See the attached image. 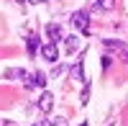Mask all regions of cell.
<instances>
[{
  "label": "cell",
  "mask_w": 128,
  "mask_h": 126,
  "mask_svg": "<svg viewBox=\"0 0 128 126\" xmlns=\"http://www.w3.org/2000/svg\"><path fill=\"white\" fill-rule=\"evenodd\" d=\"M38 51H41V57H44L46 62H51V65H54V62H59V46L54 44V41H44Z\"/></svg>",
  "instance_id": "cell-1"
},
{
  "label": "cell",
  "mask_w": 128,
  "mask_h": 126,
  "mask_svg": "<svg viewBox=\"0 0 128 126\" xmlns=\"http://www.w3.org/2000/svg\"><path fill=\"white\" fill-rule=\"evenodd\" d=\"M72 26H77L84 36H90V16L84 13V10H77V13L72 16Z\"/></svg>",
  "instance_id": "cell-2"
},
{
  "label": "cell",
  "mask_w": 128,
  "mask_h": 126,
  "mask_svg": "<svg viewBox=\"0 0 128 126\" xmlns=\"http://www.w3.org/2000/svg\"><path fill=\"white\" fill-rule=\"evenodd\" d=\"M64 36H62V26L56 23H46V41H54V44H59Z\"/></svg>",
  "instance_id": "cell-3"
},
{
  "label": "cell",
  "mask_w": 128,
  "mask_h": 126,
  "mask_svg": "<svg viewBox=\"0 0 128 126\" xmlns=\"http://www.w3.org/2000/svg\"><path fill=\"white\" fill-rule=\"evenodd\" d=\"M36 106H38L41 111H44V113H49L51 108H54V95H51L49 90H44V93H41V98H38V103H36Z\"/></svg>",
  "instance_id": "cell-4"
},
{
  "label": "cell",
  "mask_w": 128,
  "mask_h": 126,
  "mask_svg": "<svg viewBox=\"0 0 128 126\" xmlns=\"http://www.w3.org/2000/svg\"><path fill=\"white\" fill-rule=\"evenodd\" d=\"M26 46H28V54H31V57H36V51L41 49V39H38V34H28Z\"/></svg>",
  "instance_id": "cell-5"
},
{
  "label": "cell",
  "mask_w": 128,
  "mask_h": 126,
  "mask_svg": "<svg viewBox=\"0 0 128 126\" xmlns=\"http://www.w3.org/2000/svg\"><path fill=\"white\" fill-rule=\"evenodd\" d=\"M80 46V36L77 34H69V36H64V49H67V54H74Z\"/></svg>",
  "instance_id": "cell-6"
},
{
  "label": "cell",
  "mask_w": 128,
  "mask_h": 126,
  "mask_svg": "<svg viewBox=\"0 0 128 126\" xmlns=\"http://www.w3.org/2000/svg\"><path fill=\"white\" fill-rule=\"evenodd\" d=\"M82 67H84V62H82V59H80L74 67H72V77L77 80V82H84V72H82Z\"/></svg>",
  "instance_id": "cell-7"
},
{
  "label": "cell",
  "mask_w": 128,
  "mask_h": 126,
  "mask_svg": "<svg viewBox=\"0 0 128 126\" xmlns=\"http://www.w3.org/2000/svg\"><path fill=\"white\" fill-rule=\"evenodd\" d=\"M87 100H90V85H84L82 95H80V103H82V106H87Z\"/></svg>",
  "instance_id": "cell-8"
},
{
  "label": "cell",
  "mask_w": 128,
  "mask_h": 126,
  "mask_svg": "<svg viewBox=\"0 0 128 126\" xmlns=\"http://www.w3.org/2000/svg\"><path fill=\"white\" fill-rule=\"evenodd\" d=\"M95 3H98V5L102 8V10H110V8L115 5V0H95Z\"/></svg>",
  "instance_id": "cell-9"
},
{
  "label": "cell",
  "mask_w": 128,
  "mask_h": 126,
  "mask_svg": "<svg viewBox=\"0 0 128 126\" xmlns=\"http://www.w3.org/2000/svg\"><path fill=\"white\" fill-rule=\"evenodd\" d=\"M105 46H110V49H123L120 41H113V39H105Z\"/></svg>",
  "instance_id": "cell-10"
},
{
  "label": "cell",
  "mask_w": 128,
  "mask_h": 126,
  "mask_svg": "<svg viewBox=\"0 0 128 126\" xmlns=\"http://www.w3.org/2000/svg\"><path fill=\"white\" fill-rule=\"evenodd\" d=\"M110 65H113V57H110V54H105V57H102V70H108Z\"/></svg>",
  "instance_id": "cell-11"
},
{
  "label": "cell",
  "mask_w": 128,
  "mask_h": 126,
  "mask_svg": "<svg viewBox=\"0 0 128 126\" xmlns=\"http://www.w3.org/2000/svg\"><path fill=\"white\" fill-rule=\"evenodd\" d=\"M54 126H67V121L64 118H54Z\"/></svg>",
  "instance_id": "cell-12"
},
{
  "label": "cell",
  "mask_w": 128,
  "mask_h": 126,
  "mask_svg": "<svg viewBox=\"0 0 128 126\" xmlns=\"http://www.w3.org/2000/svg\"><path fill=\"white\" fill-rule=\"evenodd\" d=\"M34 126H51L49 121H41V123H34Z\"/></svg>",
  "instance_id": "cell-13"
},
{
  "label": "cell",
  "mask_w": 128,
  "mask_h": 126,
  "mask_svg": "<svg viewBox=\"0 0 128 126\" xmlns=\"http://www.w3.org/2000/svg\"><path fill=\"white\" fill-rule=\"evenodd\" d=\"M28 3H34V5H36V3H44V0H28Z\"/></svg>",
  "instance_id": "cell-14"
},
{
  "label": "cell",
  "mask_w": 128,
  "mask_h": 126,
  "mask_svg": "<svg viewBox=\"0 0 128 126\" xmlns=\"http://www.w3.org/2000/svg\"><path fill=\"white\" fill-rule=\"evenodd\" d=\"M80 126H87V121H82V123H80Z\"/></svg>",
  "instance_id": "cell-15"
},
{
  "label": "cell",
  "mask_w": 128,
  "mask_h": 126,
  "mask_svg": "<svg viewBox=\"0 0 128 126\" xmlns=\"http://www.w3.org/2000/svg\"><path fill=\"white\" fill-rule=\"evenodd\" d=\"M18 3H26V0H18Z\"/></svg>",
  "instance_id": "cell-16"
}]
</instances>
